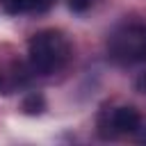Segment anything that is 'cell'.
<instances>
[{
	"instance_id": "6da1fadb",
	"label": "cell",
	"mask_w": 146,
	"mask_h": 146,
	"mask_svg": "<svg viewBox=\"0 0 146 146\" xmlns=\"http://www.w3.org/2000/svg\"><path fill=\"white\" fill-rule=\"evenodd\" d=\"M30 68L39 75H52L71 59V41L59 30H41L27 41Z\"/></svg>"
},
{
	"instance_id": "7a4b0ae2",
	"label": "cell",
	"mask_w": 146,
	"mask_h": 146,
	"mask_svg": "<svg viewBox=\"0 0 146 146\" xmlns=\"http://www.w3.org/2000/svg\"><path fill=\"white\" fill-rule=\"evenodd\" d=\"M107 55L119 66L146 62V23L123 21L107 36Z\"/></svg>"
},
{
	"instance_id": "3957f363",
	"label": "cell",
	"mask_w": 146,
	"mask_h": 146,
	"mask_svg": "<svg viewBox=\"0 0 146 146\" xmlns=\"http://www.w3.org/2000/svg\"><path fill=\"white\" fill-rule=\"evenodd\" d=\"M141 125V116L135 107L123 105L114 110H105L98 119V128L103 137H114V135H130Z\"/></svg>"
},
{
	"instance_id": "277c9868",
	"label": "cell",
	"mask_w": 146,
	"mask_h": 146,
	"mask_svg": "<svg viewBox=\"0 0 146 146\" xmlns=\"http://www.w3.org/2000/svg\"><path fill=\"white\" fill-rule=\"evenodd\" d=\"M25 84V75L21 73V66H14L11 71H0V94L7 96L16 91V87Z\"/></svg>"
},
{
	"instance_id": "5b68a950",
	"label": "cell",
	"mask_w": 146,
	"mask_h": 146,
	"mask_svg": "<svg viewBox=\"0 0 146 146\" xmlns=\"http://www.w3.org/2000/svg\"><path fill=\"white\" fill-rule=\"evenodd\" d=\"M21 107H23L25 114H41L43 107H46V100H43L41 94H30V96H25V100H23Z\"/></svg>"
},
{
	"instance_id": "8992f818",
	"label": "cell",
	"mask_w": 146,
	"mask_h": 146,
	"mask_svg": "<svg viewBox=\"0 0 146 146\" xmlns=\"http://www.w3.org/2000/svg\"><path fill=\"white\" fill-rule=\"evenodd\" d=\"M7 14H23L32 11V0H0Z\"/></svg>"
},
{
	"instance_id": "52a82bcc",
	"label": "cell",
	"mask_w": 146,
	"mask_h": 146,
	"mask_svg": "<svg viewBox=\"0 0 146 146\" xmlns=\"http://www.w3.org/2000/svg\"><path fill=\"white\" fill-rule=\"evenodd\" d=\"M66 2H68V7H71L73 11H78V14H82V11H87V9H91L96 0H66Z\"/></svg>"
},
{
	"instance_id": "ba28073f",
	"label": "cell",
	"mask_w": 146,
	"mask_h": 146,
	"mask_svg": "<svg viewBox=\"0 0 146 146\" xmlns=\"http://www.w3.org/2000/svg\"><path fill=\"white\" fill-rule=\"evenodd\" d=\"M55 0H32V11H46Z\"/></svg>"
}]
</instances>
